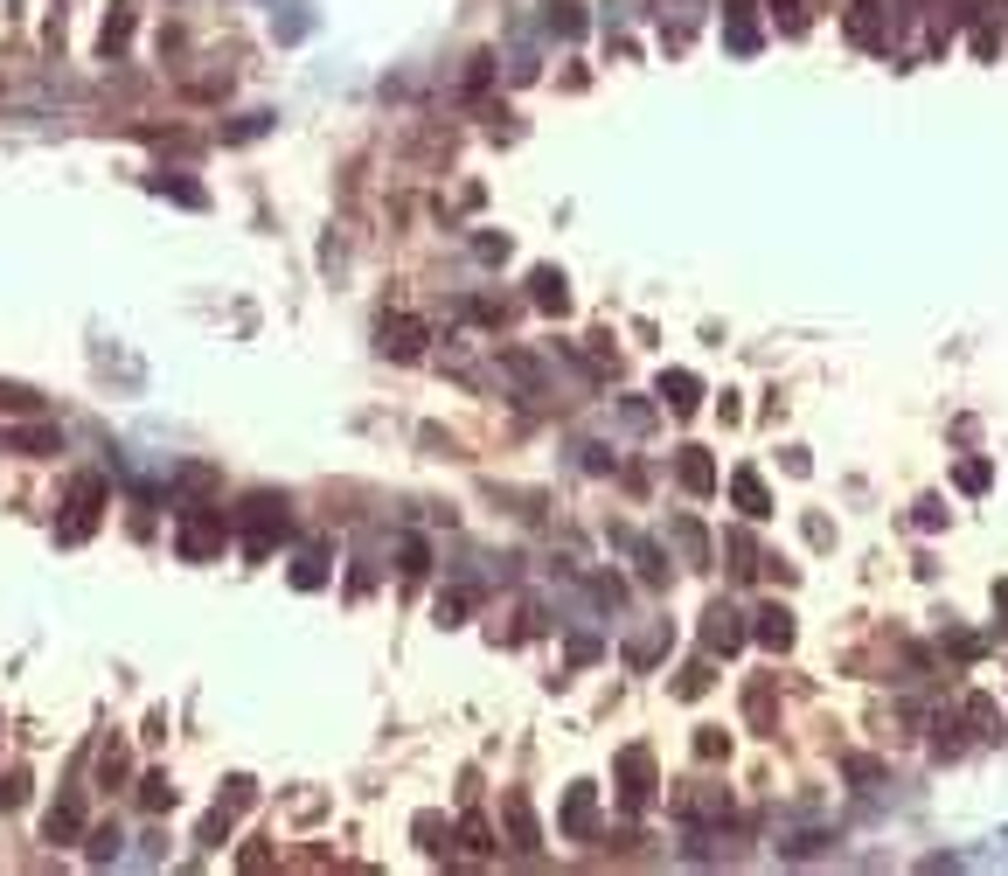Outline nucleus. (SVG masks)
Segmentation results:
<instances>
[{
	"label": "nucleus",
	"instance_id": "nucleus-7",
	"mask_svg": "<svg viewBox=\"0 0 1008 876\" xmlns=\"http://www.w3.org/2000/svg\"><path fill=\"white\" fill-rule=\"evenodd\" d=\"M703 647H710V654L744 647V626H737V612H730V605H710V612H703Z\"/></svg>",
	"mask_w": 1008,
	"mask_h": 876
},
{
	"label": "nucleus",
	"instance_id": "nucleus-14",
	"mask_svg": "<svg viewBox=\"0 0 1008 876\" xmlns=\"http://www.w3.org/2000/svg\"><path fill=\"white\" fill-rule=\"evenodd\" d=\"M501 814H508L515 849H536V842H543V828H536V814H529V800H522V793H508V800H501Z\"/></svg>",
	"mask_w": 1008,
	"mask_h": 876
},
{
	"label": "nucleus",
	"instance_id": "nucleus-33",
	"mask_svg": "<svg viewBox=\"0 0 1008 876\" xmlns=\"http://www.w3.org/2000/svg\"><path fill=\"white\" fill-rule=\"evenodd\" d=\"M459 619H466V598H459V591H452V598H438V626H459Z\"/></svg>",
	"mask_w": 1008,
	"mask_h": 876
},
{
	"label": "nucleus",
	"instance_id": "nucleus-26",
	"mask_svg": "<svg viewBox=\"0 0 1008 876\" xmlns=\"http://www.w3.org/2000/svg\"><path fill=\"white\" fill-rule=\"evenodd\" d=\"M320 578H327V571H320V550H306V557L292 564V584H299V591H313Z\"/></svg>",
	"mask_w": 1008,
	"mask_h": 876
},
{
	"label": "nucleus",
	"instance_id": "nucleus-18",
	"mask_svg": "<svg viewBox=\"0 0 1008 876\" xmlns=\"http://www.w3.org/2000/svg\"><path fill=\"white\" fill-rule=\"evenodd\" d=\"M543 21H550V35H564V42H577V35H584V14H577V0H550V14H543Z\"/></svg>",
	"mask_w": 1008,
	"mask_h": 876
},
{
	"label": "nucleus",
	"instance_id": "nucleus-3",
	"mask_svg": "<svg viewBox=\"0 0 1008 876\" xmlns=\"http://www.w3.org/2000/svg\"><path fill=\"white\" fill-rule=\"evenodd\" d=\"M98 501H105V480H98V473H84V480H77V494H70V515H63V529H56V543H84V536L98 529Z\"/></svg>",
	"mask_w": 1008,
	"mask_h": 876
},
{
	"label": "nucleus",
	"instance_id": "nucleus-24",
	"mask_svg": "<svg viewBox=\"0 0 1008 876\" xmlns=\"http://www.w3.org/2000/svg\"><path fill=\"white\" fill-rule=\"evenodd\" d=\"M967 724L981 730V737H995V724H1002V710H995L988 696H967Z\"/></svg>",
	"mask_w": 1008,
	"mask_h": 876
},
{
	"label": "nucleus",
	"instance_id": "nucleus-21",
	"mask_svg": "<svg viewBox=\"0 0 1008 876\" xmlns=\"http://www.w3.org/2000/svg\"><path fill=\"white\" fill-rule=\"evenodd\" d=\"M140 807H146V814H160V807H174V786H167L160 772H146V779H140Z\"/></svg>",
	"mask_w": 1008,
	"mask_h": 876
},
{
	"label": "nucleus",
	"instance_id": "nucleus-19",
	"mask_svg": "<svg viewBox=\"0 0 1008 876\" xmlns=\"http://www.w3.org/2000/svg\"><path fill=\"white\" fill-rule=\"evenodd\" d=\"M668 536H675V543L689 550V564H703V557H710V536H703L696 522H682V515H675V522H668Z\"/></svg>",
	"mask_w": 1008,
	"mask_h": 876
},
{
	"label": "nucleus",
	"instance_id": "nucleus-4",
	"mask_svg": "<svg viewBox=\"0 0 1008 876\" xmlns=\"http://www.w3.org/2000/svg\"><path fill=\"white\" fill-rule=\"evenodd\" d=\"M619 786H626L633 807H647V793H654V751H647V744H626V751H619Z\"/></svg>",
	"mask_w": 1008,
	"mask_h": 876
},
{
	"label": "nucleus",
	"instance_id": "nucleus-15",
	"mask_svg": "<svg viewBox=\"0 0 1008 876\" xmlns=\"http://www.w3.org/2000/svg\"><path fill=\"white\" fill-rule=\"evenodd\" d=\"M696 397H703V383H696L689 369H668V376H661V404H668V411H696Z\"/></svg>",
	"mask_w": 1008,
	"mask_h": 876
},
{
	"label": "nucleus",
	"instance_id": "nucleus-10",
	"mask_svg": "<svg viewBox=\"0 0 1008 876\" xmlns=\"http://www.w3.org/2000/svg\"><path fill=\"white\" fill-rule=\"evenodd\" d=\"M675 814H682V821H730V793H717V786L682 793V800H675Z\"/></svg>",
	"mask_w": 1008,
	"mask_h": 876
},
{
	"label": "nucleus",
	"instance_id": "nucleus-34",
	"mask_svg": "<svg viewBox=\"0 0 1008 876\" xmlns=\"http://www.w3.org/2000/svg\"><path fill=\"white\" fill-rule=\"evenodd\" d=\"M473 251H480V258L494 265V258H508V237H473Z\"/></svg>",
	"mask_w": 1008,
	"mask_h": 876
},
{
	"label": "nucleus",
	"instance_id": "nucleus-17",
	"mask_svg": "<svg viewBox=\"0 0 1008 876\" xmlns=\"http://www.w3.org/2000/svg\"><path fill=\"white\" fill-rule=\"evenodd\" d=\"M529 286H536V306H543V313H564V306H571V292H564V272H550V265H543Z\"/></svg>",
	"mask_w": 1008,
	"mask_h": 876
},
{
	"label": "nucleus",
	"instance_id": "nucleus-9",
	"mask_svg": "<svg viewBox=\"0 0 1008 876\" xmlns=\"http://www.w3.org/2000/svg\"><path fill=\"white\" fill-rule=\"evenodd\" d=\"M675 473H682V487H689V494H717V466H710V452H703V445H682Z\"/></svg>",
	"mask_w": 1008,
	"mask_h": 876
},
{
	"label": "nucleus",
	"instance_id": "nucleus-13",
	"mask_svg": "<svg viewBox=\"0 0 1008 876\" xmlns=\"http://www.w3.org/2000/svg\"><path fill=\"white\" fill-rule=\"evenodd\" d=\"M598 821V786H571L564 793V835H591Z\"/></svg>",
	"mask_w": 1008,
	"mask_h": 876
},
{
	"label": "nucleus",
	"instance_id": "nucleus-32",
	"mask_svg": "<svg viewBox=\"0 0 1008 876\" xmlns=\"http://www.w3.org/2000/svg\"><path fill=\"white\" fill-rule=\"evenodd\" d=\"M105 856H119V828H98V835H91V863H105Z\"/></svg>",
	"mask_w": 1008,
	"mask_h": 876
},
{
	"label": "nucleus",
	"instance_id": "nucleus-29",
	"mask_svg": "<svg viewBox=\"0 0 1008 876\" xmlns=\"http://www.w3.org/2000/svg\"><path fill=\"white\" fill-rule=\"evenodd\" d=\"M703 689H710V661H696V668L675 682V696H703Z\"/></svg>",
	"mask_w": 1008,
	"mask_h": 876
},
{
	"label": "nucleus",
	"instance_id": "nucleus-6",
	"mask_svg": "<svg viewBox=\"0 0 1008 876\" xmlns=\"http://www.w3.org/2000/svg\"><path fill=\"white\" fill-rule=\"evenodd\" d=\"M383 355H397V362H411V355H425V327H418L411 313H397V320H383Z\"/></svg>",
	"mask_w": 1008,
	"mask_h": 876
},
{
	"label": "nucleus",
	"instance_id": "nucleus-5",
	"mask_svg": "<svg viewBox=\"0 0 1008 876\" xmlns=\"http://www.w3.org/2000/svg\"><path fill=\"white\" fill-rule=\"evenodd\" d=\"M723 42H730V56H758V14H751V0L723 7Z\"/></svg>",
	"mask_w": 1008,
	"mask_h": 876
},
{
	"label": "nucleus",
	"instance_id": "nucleus-36",
	"mask_svg": "<svg viewBox=\"0 0 1008 876\" xmlns=\"http://www.w3.org/2000/svg\"><path fill=\"white\" fill-rule=\"evenodd\" d=\"M995 612H1002V626H1008V578L995 584Z\"/></svg>",
	"mask_w": 1008,
	"mask_h": 876
},
{
	"label": "nucleus",
	"instance_id": "nucleus-11",
	"mask_svg": "<svg viewBox=\"0 0 1008 876\" xmlns=\"http://www.w3.org/2000/svg\"><path fill=\"white\" fill-rule=\"evenodd\" d=\"M751 633H758V647H779V654H786V647H793V612H786V605H758V626H751Z\"/></svg>",
	"mask_w": 1008,
	"mask_h": 876
},
{
	"label": "nucleus",
	"instance_id": "nucleus-23",
	"mask_svg": "<svg viewBox=\"0 0 1008 876\" xmlns=\"http://www.w3.org/2000/svg\"><path fill=\"white\" fill-rule=\"evenodd\" d=\"M661 647H668V626H654V633H640V640L626 647V661H633V668H647V661H654Z\"/></svg>",
	"mask_w": 1008,
	"mask_h": 876
},
{
	"label": "nucleus",
	"instance_id": "nucleus-2",
	"mask_svg": "<svg viewBox=\"0 0 1008 876\" xmlns=\"http://www.w3.org/2000/svg\"><path fill=\"white\" fill-rule=\"evenodd\" d=\"M292 529V515H286V501H272V494H258V501H244V550L251 557H265L279 536Z\"/></svg>",
	"mask_w": 1008,
	"mask_h": 876
},
{
	"label": "nucleus",
	"instance_id": "nucleus-20",
	"mask_svg": "<svg viewBox=\"0 0 1008 876\" xmlns=\"http://www.w3.org/2000/svg\"><path fill=\"white\" fill-rule=\"evenodd\" d=\"M14 445L42 459V452H63V432H49V425H28V432H14Z\"/></svg>",
	"mask_w": 1008,
	"mask_h": 876
},
{
	"label": "nucleus",
	"instance_id": "nucleus-35",
	"mask_svg": "<svg viewBox=\"0 0 1008 876\" xmlns=\"http://www.w3.org/2000/svg\"><path fill=\"white\" fill-rule=\"evenodd\" d=\"M21 793H28V779H21V772H7V779H0V807H14Z\"/></svg>",
	"mask_w": 1008,
	"mask_h": 876
},
{
	"label": "nucleus",
	"instance_id": "nucleus-25",
	"mask_svg": "<svg viewBox=\"0 0 1008 876\" xmlns=\"http://www.w3.org/2000/svg\"><path fill=\"white\" fill-rule=\"evenodd\" d=\"M772 14H779L786 35H807V7H800V0H772Z\"/></svg>",
	"mask_w": 1008,
	"mask_h": 876
},
{
	"label": "nucleus",
	"instance_id": "nucleus-1",
	"mask_svg": "<svg viewBox=\"0 0 1008 876\" xmlns=\"http://www.w3.org/2000/svg\"><path fill=\"white\" fill-rule=\"evenodd\" d=\"M174 550H181L188 564L223 557V550H230V522H223V508H188V515H181V529H174Z\"/></svg>",
	"mask_w": 1008,
	"mask_h": 876
},
{
	"label": "nucleus",
	"instance_id": "nucleus-16",
	"mask_svg": "<svg viewBox=\"0 0 1008 876\" xmlns=\"http://www.w3.org/2000/svg\"><path fill=\"white\" fill-rule=\"evenodd\" d=\"M730 494H737V508H744L751 522H765V515H772V494H765V480H758V473H737V480H730Z\"/></svg>",
	"mask_w": 1008,
	"mask_h": 876
},
{
	"label": "nucleus",
	"instance_id": "nucleus-30",
	"mask_svg": "<svg viewBox=\"0 0 1008 876\" xmlns=\"http://www.w3.org/2000/svg\"><path fill=\"white\" fill-rule=\"evenodd\" d=\"M744 710H751V724H772V689H765V682H758V689H751V696H744Z\"/></svg>",
	"mask_w": 1008,
	"mask_h": 876
},
{
	"label": "nucleus",
	"instance_id": "nucleus-8",
	"mask_svg": "<svg viewBox=\"0 0 1008 876\" xmlns=\"http://www.w3.org/2000/svg\"><path fill=\"white\" fill-rule=\"evenodd\" d=\"M849 35L863 49H890V28H883V0H856L849 7Z\"/></svg>",
	"mask_w": 1008,
	"mask_h": 876
},
{
	"label": "nucleus",
	"instance_id": "nucleus-28",
	"mask_svg": "<svg viewBox=\"0 0 1008 876\" xmlns=\"http://www.w3.org/2000/svg\"><path fill=\"white\" fill-rule=\"evenodd\" d=\"M126 35H133V14H126V7H119V14H105V49H119Z\"/></svg>",
	"mask_w": 1008,
	"mask_h": 876
},
{
	"label": "nucleus",
	"instance_id": "nucleus-22",
	"mask_svg": "<svg viewBox=\"0 0 1008 876\" xmlns=\"http://www.w3.org/2000/svg\"><path fill=\"white\" fill-rule=\"evenodd\" d=\"M953 480H960V494H988V480H995V473H988V459H960V473H953Z\"/></svg>",
	"mask_w": 1008,
	"mask_h": 876
},
{
	"label": "nucleus",
	"instance_id": "nucleus-12",
	"mask_svg": "<svg viewBox=\"0 0 1008 876\" xmlns=\"http://www.w3.org/2000/svg\"><path fill=\"white\" fill-rule=\"evenodd\" d=\"M42 835H49V842H77V835H84V800H77V793H70V800H56V807H49V821H42Z\"/></svg>",
	"mask_w": 1008,
	"mask_h": 876
},
{
	"label": "nucleus",
	"instance_id": "nucleus-27",
	"mask_svg": "<svg viewBox=\"0 0 1008 876\" xmlns=\"http://www.w3.org/2000/svg\"><path fill=\"white\" fill-rule=\"evenodd\" d=\"M153 188H160V195H174V202H188V209H202V202H209V195H202V188H188V181H167V174H160V181H153Z\"/></svg>",
	"mask_w": 1008,
	"mask_h": 876
},
{
	"label": "nucleus",
	"instance_id": "nucleus-31",
	"mask_svg": "<svg viewBox=\"0 0 1008 876\" xmlns=\"http://www.w3.org/2000/svg\"><path fill=\"white\" fill-rule=\"evenodd\" d=\"M98 772H105V786H119V779H126V744H112V751H105V765H98Z\"/></svg>",
	"mask_w": 1008,
	"mask_h": 876
}]
</instances>
